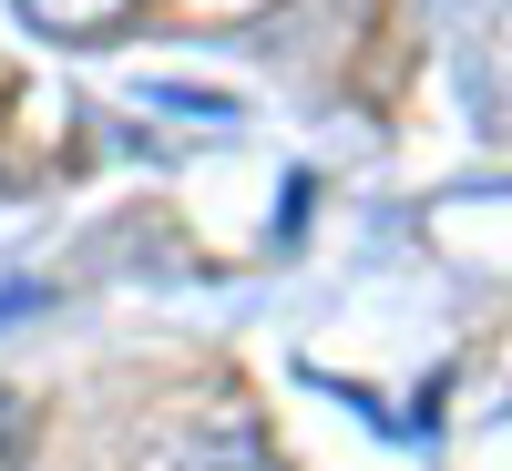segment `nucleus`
<instances>
[{"mask_svg": "<svg viewBox=\"0 0 512 471\" xmlns=\"http://www.w3.org/2000/svg\"><path fill=\"white\" fill-rule=\"evenodd\" d=\"M175 471H277V461H267V451H256L246 431H216V441H205L195 461H175Z\"/></svg>", "mask_w": 512, "mask_h": 471, "instance_id": "f257e3e1", "label": "nucleus"}, {"mask_svg": "<svg viewBox=\"0 0 512 471\" xmlns=\"http://www.w3.org/2000/svg\"><path fill=\"white\" fill-rule=\"evenodd\" d=\"M21 11H31V21H52V31H103L123 0H21Z\"/></svg>", "mask_w": 512, "mask_h": 471, "instance_id": "f03ea898", "label": "nucleus"}]
</instances>
